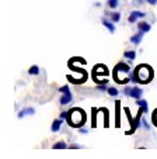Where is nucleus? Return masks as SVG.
Masks as SVG:
<instances>
[{
  "label": "nucleus",
  "instance_id": "4be33fe9",
  "mask_svg": "<svg viewBox=\"0 0 157 159\" xmlns=\"http://www.w3.org/2000/svg\"><path fill=\"white\" fill-rule=\"evenodd\" d=\"M146 2L150 4H157V0H146Z\"/></svg>",
  "mask_w": 157,
  "mask_h": 159
},
{
  "label": "nucleus",
  "instance_id": "f3484780",
  "mask_svg": "<svg viewBox=\"0 0 157 159\" xmlns=\"http://www.w3.org/2000/svg\"><path fill=\"white\" fill-rule=\"evenodd\" d=\"M111 18H112L114 23H116V21H119V18H121V14H119V13H112V14H111Z\"/></svg>",
  "mask_w": 157,
  "mask_h": 159
},
{
  "label": "nucleus",
  "instance_id": "9d476101",
  "mask_svg": "<svg viewBox=\"0 0 157 159\" xmlns=\"http://www.w3.org/2000/svg\"><path fill=\"white\" fill-rule=\"evenodd\" d=\"M137 27H139V30L140 31H143V33H149V31H150V24H149V23H145V21H143V23H139V24H137Z\"/></svg>",
  "mask_w": 157,
  "mask_h": 159
},
{
  "label": "nucleus",
  "instance_id": "412c9836",
  "mask_svg": "<svg viewBox=\"0 0 157 159\" xmlns=\"http://www.w3.org/2000/svg\"><path fill=\"white\" fill-rule=\"evenodd\" d=\"M130 90H132V87H126V89H125V94L130 96Z\"/></svg>",
  "mask_w": 157,
  "mask_h": 159
},
{
  "label": "nucleus",
  "instance_id": "20e7f679",
  "mask_svg": "<svg viewBox=\"0 0 157 159\" xmlns=\"http://www.w3.org/2000/svg\"><path fill=\"white\" fill-rule=\"evenodd\" d=\"M140 17H145V13L135 10V11L130 13V16H129V18H128V21H129V23H135V21H136L137 18H140Z\"/></svg>",
  "mask_w": 157,
  "mask_h": 159
},
{
  "label": "nucleus",
  "instance_id": "0eeeda50",
  "mask_svg": "<svg viewBox=\"0 0 157 159\" xmlns=\"http://www.w3.org/2000/svg\"><path fill=\"white\" fill-rule=\"evenodd\" d=\"M72 102V93H70V90L69 92H66V93H63L62 99H60V104H69V103Z\"/></svg>",
  "mask_w": 157,
  "mask_h": 159
},
{
  "label": "nucleus",
  "instance_id": "6ab92c4d",
  "mask_svg": "<svg viewBox=\"0 0 157 159\" xmlns=\"http://www.w3.org/2000/svg\"><path fill=\"white\" fill-rule=\"evenodd\" d=\"M59 92H60V93H66V92H69V87L68 86H62L59 89Z\"/></svg>",
  "mask_w": 157,
  "mask_h": 159
},
{
  "label": "nucleus",
  "instance_id": "7ed1b4c3",
  "mask_svg": "<svg viewBox=\"0 0 157 159\" xmlns=\"http://www.w3.org/2000/svg\"><path fill=\"white\" fill-rule=\"evenodd\" d=\"M129 72V66L126 63H118L114 69V76L115 75H119V73H128Z\"/></svg>",
  "mask_w": 157,
  "mask_h": 159
},
{
  "label": "nucleus",
  "instance_id": "1a4fd4ad",
  "mask_svg": "<svg viewBox=\"0 0 157 159\" xmlns=\"http://www.w3.org/2000/svg\"><path fill=\"white\" fill-rule=\"evenodd\" d=\"M136 104L140 106V108H143V111H145V113H147V111H149V104H147V102H146V100L136 99Z\"/></svg>",
  "mask_w": 157,
  "mask_h": 159
},
{
  "label": "nucleus",
  "instance_id": "5701e85b",
  "mask_svg": "<svg viewBox=\"0 0 157 159\" xmlns=\"http://www.w3.org/2000/svg\"><path fill=\"white\" fill-rule=\"evenodd\" d=\"M80 132H81V134H86L87 129H86V128H80Z\"/></svg>",
  "mask_w": 157,
  "mask_h": 159
},
{
  "label": "nucleus",
  "instance_id": "dca6fc26",
  "mask_svg": "<svg viewBox=\"0 0 157 159\" xmlns=\"http://www.w3.org/2000/svg\"><path fill=\"white\" fill-rule=\"evenodd\" d=\"M54 148L55 149H63V148H66V144L63 141H60V142H56V144L54 145Z\"/></svg>",
  "mask_w": 157,
  "mask_h": 159
},
{
  "label": "nucleus",
  "instance_id": "4468645a",
  "mask_svg": "<svg viewBox=\"0 0 157 159\" xmlns=\"http://www.w3.org/2000/svg\"><path fill=\"white\" fill-rule=\"evenodd\" d=\"M118 4H119L118 0H108V6H110L111 9H116V7H118Z\"/></svg>",
  "mask_w": 157,
  "mask_h": 159
},
{
  "label": "nucleus",
  "instance_id": "6e6552de",
  "mask_svg": "<svg viewBox=\"0 0 157 159\" xmlns=\"http://www.w3.org/2000/svg\"><path fill=\"white\" fill-rule=\"evenodd\" d=\"M62 123H63V118H58V120L54 121V124H52V127H50V129L54 132H58L60 129V127H62Z\"/></svg>",
  "mask_w": 157,
  "mask_h": 159
},
{
  "label": "nucleus",
  "instance_id": "f8f14e48",
  "mask_svg": "<svg viewBox=\"0 0 157 159\" xmlns=\"http://www.w3.org/2000/svg\"><path fill=\"white\" fill-rule=\"evenodd\" d=\"M102 24H104V27H107L108 30H110V33H115V25L111 23V21H108V20H102Z\"/></svg>",
  "mask_w": 157,
  "mask_h": 159
},
{
  "label": "nucleus",
  "instance_id": "a211bd4d",
  "mask_svg": "<svg viewBox=\"0 0 157 159\" xmlns=\"http://www.w3.org/2000/svg\"><path fill=\"white\" fill-rule=\"evenodd\" d=\"M107 92L111 94V96H116V94H118V90H116L115 87H110V89H108Z\"/></svg>",
  "mask_w": 157,
  "mask_h": 159
},
{
  "label": "nucleus",
  "instance_id": "423d86ee",
  "mask_svg": "<svg viewBox=\"0 0 157 159\" xmlns=\"http://www.w3.org/2000/svg\"><path fill=\"white\" fill-rule=\"evenodd\" d=\"M143 34H145V33L139 30V33H137L136 35H133L132 38H130V42H132V44H135V45H139L140 41H142V38H143Z\"/></svg>",
  "mask_w": 157,
  "mask_h": 159
},
{
  "label": "nucleus",
  "instance_id": "9b49d317",
  "mask_svg": "<svg viewBox=\"0 0 157 159\" xmlns=\"http://www.w3.org/2000/svg\"><path fill=\"white\" fill-rule=\"evenodd\" d=\"M34 108H24V110H21L20 113H18V118H23L24 116H28V114H34Z\"/></svg>",
  "mask_w": 157,
  "mask_h": 159
},
{
  "label": "nucleus",
  "instance_id": "2eb2a0df",
  "mask_svg": "<svg viewBox=\"0 0 157 159\" xmlns=\"http://www.w3.org/2000/svg\"><path fill=\"white\" fill-rule=\"evenodd\" d=\"M28 73H30V75H38V73H39V68H38V66H31V69L28 70Z\"/></svg>",
  "mask_w": 157,
  "mask_h": 159
},
{
  "label": "nucleus",
  "instance_id": "f257e3e1",
  "mask_svg": "<svg viewBox=\"0 0 157 159\" xmlns=\"http://www.w3.org/2000/svg\"><path fill=\"white\" fill-rule=\"evenodd\" d=\"M151 76H153V72H151L150 66L140 65V66H137L136 70H135V76L132 80L140 82V83H149V82L151 80Z\"/></svg>",
  "mask_w": 157,
  "mask_h": 159
},
{
  "label": "nucleus",
  "instance_id": "f03ea898",
  "mask_svg": "<svg viewBox=\"0 0 157 159\" xmlns=\"http://www.w3.org/2000/svg\"><path fill=\"white\" fill-rule=\"evenodd\" d=\"M68 121L72 127H81L86 121V116H84V111L80 108H74V110L69 111L68 114Z\"/></svg>",
  "mask_w": 157,
  "mask_h": 159
},
{
  "label": "nucleus",
  "instance_id": "ddd939ff",
  "mask_svg": "<svg viewBox=\"0 0 157 159\" xmlns=\"http://www.w3.org/2000/svg\"><path fill=\"white\" fill-rule=\"evenodd\" d=\"M125 57H126L128 59H135V58H136V52L135 51H126L125 52Z\"/></svg>",
  "mask_w": 157,
  "mask_h": 159
},
{
  "label": "nucleus",
  "instance_id": "39448f33",
  "mask_svg": "<svg viewBox=\"0 0 157 159\" xmlns=\"http://www.w3.org/2000/svg\"><path fill=\"white\" fill-rule=\"evenodd\" d=\"M142 93H143L142 89H139V87H132V90H130V97H133V99H140V97H142Z\"/></svg>",
  "mask_w": 157,
  "mask_h": 159
},
{
  "label": "nucleus",
  "instance_id": "aec40b11",
  "mask_svg": "<svg viewBox=\"0 0 157 159\" xmlns=\"http://www.w3.org/2000/svg\"><path fill=\"white\" fill-rule=\"evenodd\" d=\"M105 84H107V83H104L102 86H98L97 89H98V90H101V92H104V90H108V89H107V86H105Z\"/></svg>",
  "mask_w": 157,
  "mask_h": 159
}]
</instances>
